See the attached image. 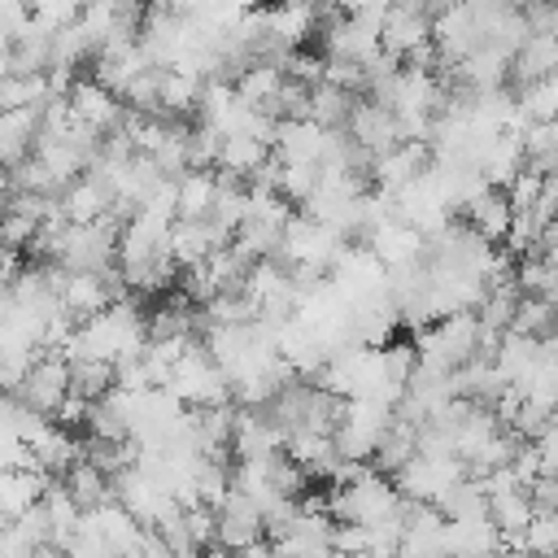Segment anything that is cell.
<instances>
[{"label":"cell","mask_w":558,"mask_h":558,"mask_svg":"<svg viewBox=\"0 0 558 558\" xmlns=\"http://www.w3.org/2000/svg\"><path fill=\"white\" fill-rule=\"evenodd\" d=\"M44 545L22 527V523H0V558H35Z\"/></svg>","instance_id":"d4e9b609"},{"label":"cell","mask_w":558,"mask_h":558,"mask_svg":"<svg viewBox=\"0 0 558 558\" xmlns=\"http://www.w3.org/2000/svg\"><path fill=\"white\" fill-rule=\"evenodd\" d=\"M57 205H61L65 222H96L100 214H109L113 196H109V187H105V183H96V179L78 174V179L57 196Z\"/></svg>","instance_id":"4fadbf2b"},{"label":"cell","mask_w":558,"mask_h":558,"mask_svg":"<svg viewBox=\"0 0 558 558\" xmlns=\"http://www.w3.org/2000/svg\"><path fill=\"white\" fill-rule=\"evenodd\" d=\"M13 192H17V187H13V170H9V166H0V205H4Z\"/></svg>","instance_id":"1f68e13d"},{"label":"cell","mask_w":558,"mask_h":558,"mask_svg":"<svg viewBox=\"0 0 558 558\" xmlns=\"http://www.w3.org/2000/svg\"><path fill=\"white\" fill-rule=\"evenodd\" d=\"M87 410H92V401H87V397L65 392V397H61V405H57V414H52V423H61V427H83V423H87Z\"/></svg>","instance_id":"f1b7e54d"},{"label":"cell","mask_w":558,"mask_h":558,"mask_svg":"<svg viewBox=\"0 0 558 558\" xmlns=\"http://www.w3.org/2000/svg\"><path fill=\"white\" fill-rule=\"evenodd\" d=\"M183 527H187V536H192L201 549L214 545V541H218V514H214V506H205V501L183 506Z\"/></svg>","instance_id":"cb8c5ba5"},{"label":"cell","mask_w":558,"mask_h":558,"mask_svg":"<svg viewBox=\"0 0 558 558\" xmlns=\"http://www.w3.org/2000/svg\"><path fill=\"white\" fill-rule=\"evenodd\" d=\"M65 558H118V554H113V549H109L92 527H83V523H78L74 541L65 545Z\"/></svg>","instance_id":"83f0119b"},{"label":"cell","mask_w":558,"mask_h":558,"mask_svg":"<svg viewBox=\"0 0 558 558\" xmlns=\"http://www.w3.org/2000/svg\"><path fill=\"white\" fill-rule=\"evenodd\" d=\"M218 541L214 545H227V549H244V545H253V541H262V506L244 493V488H227V497L218 501Z\"/></svg>","instance_id":"8992f818"},{"label":"cell","mask_w":558,"mask_h":558,"mask_svg":"<svg viewBox=\"0 0 558 558\" xmlns=\"http://www.w3.org/2000/svg\"><path fill=\"white\" fill-rule=\"evenodd\" d=\"M318 26H323V9L314 0H279L275 9H266V35L279 57L296 52Z\"/></svg>","instance_id":"277c9868"},{"label":"cell","mask_w":558,"mask_h":558,"mask_svg":"<svg viewBox=\"0 0 558 558\" xmlns=\"http://www.w3.org/2000/svg\"><path fill=\"white\" fill-rule=\"evenodd\" d=\"M327 131L314 118H279L270 135V153L279 161H323Z\"/></svg>","instance_id":"30bf717a"},{"label":"cell","mask_w":558,"mask_h":558,"mask_svg":"<svg viewBox=\"0 0 558 558\" xmlns=\"http://www.w3.org/2000/svg\"><path fill=\"white\" fill-rule=\"evenodd\" d=\"M113 388V362H100V357H70V392L96 401Z\"/></svg>","instance_id":"44dd1931"},{"label":"cell","mask_w":558,"mask_h":558,"mask_svg":"<svg viewBox=\"0 0 558 558\" xmlns=\"http://www.w3.org/2000/svg\"><path fill=\"white\" fill-rule=\"evenodd\" d=\"M201 87H205L201 74H192V70H183V65H166V70H161V113L183 118L187 109H196Z\"/></svg>","instance_id":"ac0fdd59"},{"label":"cell","mask_w":558,"mask_h":558,"mask_svg":"<svg viewBox=\"0 0 558 558\" xmlns=\"http://www.w3.org/2000/svg\"><path fill=\"white\" fill-rule=\"evenodd\" d=\"M166 392L179 397L187 410H205V405H222L231 401V379L227 371L209 357V349H201V340L174 362L170 379H166Z\"/></svg>","instance_id":"6da1fadb"},{"label":"cell","mask_w":558,"mask_h":558,"mask_svg":"<svg viewBox=\"0 0 558 558\" xmlns=\"http://www.w3.org/2000/svg\"><path fill=\"white\" fill-rule=\"evenodd\" d=\"M39 113H44L39 105H22V109L0 113V166H17L35 148Z\"/></svg>","instance_id":"7c38bea8"},{"label":"cell","mask_w":558,"mask_h":558,"mask_svg":"<svg viewBox=\"0 0 558 558\" xmlns=\"http://www.w3.org/2000/svg\"><path fill=\"white\" fill-rule=\"evenodd\" d=\"M523 545L536 558H558V510H532L523 527Z\"/></svg>","instance_id":"603a6c76"},{"label":"cell","mask_w":558,"mask_h":558,"mask_svg":"<svg viewBox=\"0 0 558 558\" xmlns=\"http://www.w3.org/2000/svg\"><path fill=\"white\" fill-rule=\"evenodd\" d=\"M65 105H70V113L78 118V122H87L92 131H118L122 126V113H126V105H122V96H113L109 87H100L96 78H74L70 83V92H65Z\"/></svg>","instance_id":"52a82bcc"},{"label":"cell","mask_w":558,"mask_h":558,"mask_svg":"<svg viewBox=\"0 0 558 558\" xmlns=\"http://www.w3.org/2000/svg\"><path fill=\"white\" fill-rule=\"evenodd\" d=\"M201 558H240L235 549H227V545H205L201 549Z\"/></svg>","instance_id":"d6a6232c"},{"label":"cell","mask_w":558,"mask_h":558,"mask_svg":"<svg viewBox=\"0 0 558 558\" xmlns=\"http://www.w3.org/2000/svg\"><path fill=\"white\" fill-rule=\"evenodd\" d=\"M13 74V35L0 26V78Z\"/></svg>","instance_id":"f546056e"},{"label":"cell","mask_w":558,"mask_h":558,"mask_svg":"<svg viewBox=\"0 0 558 558\" xmlns=\"http://www.w3.org/2000/svg\"><path fill=\"white\" fill-rule=\"evenodd\" d=\"M462 209H466V227H471L480 240H488V244H501V240H506L514 209H510V201H506L501 187H480Z\"/></svg>","instance_id":"8fae6325"},{"label":"cell","mask_w":558,"mask_h":558,"mask_svg":"<svg viewBox=\"0 0 558 558\" xmlns=\"http://www.w3.org/2000/svg\"><path fill=\"white\" fill-rule=\"evenodd\" d=\"M240 558H275V549H270V541L262 536V541H253V545H244V549H240Z\"/></svg>","instance_id":"4dcf8cb0"},{"label":"cell","mask_w":558,"mask_h":558,"mask_svg":"<svg viewBox=\"0 0 558 558\" xmlns=\"http://www.w3.org/2000/svg\"><path fill=\"white\" fill-rule=\"evenodd\" d=\"M344 135L353 144H362L371 157H384L388 148L401 144V131H397V113L379 100H353L349 109V122H344Z\"/></svg>","instance_id":"5b68a950"},{"label":"cell","mask_w":558,"mask_h":558,"mask_svg":"<svg viewBox=\"0 0 558 558\" xmlns=\"http://www.w3.org/2000/svg\"><path fill=\"white\" fill-rule=\"evenodd\" d=\"M65 392H70V362H65L57 349H44V353L26 366V375H22V384H17V401L52 418Z\"/></svg>","instance_id":"7a4b0ae2"},{"label":"cell","mask_w":558,"mask_h":558,"mask_svg":"<svg viewBox=\"0 0 558 558\" xmlns=\"http://www.w3.org/2000/svg\"><path fill=\"white\" fill-rule=\"evenodd\" d=\"M427 44H432V17L418 9V0H397L379 22V48L405 61Z\"/></svg>","instance_id":"3957f363"},{"label":"cell","mask_w":558,"mask_h":558,"mask_svg":"<svg viewBox=\"0 0 558 558\" xmlns=\"http://www.w3.org/2000/svg\"><path fill=\"white\" fill-rule=\"evenodd\" d=\"M61 488L74 497V506H78V510H96L100 501H109V497H113L109 475H105L96 462H87V458H78V462H70V466H65Z\"/></svg>","instance_id":"9a60e30c"},{"label":"cell","mask_w":558,"mask_h":558,"mask_svg":"<svg viewBox=\"0 0 558 558\" xmlns=\"http://www.w3.org/2000/svg\"><path fill=\"white\" fill-rule=\"evenodd\" d=\"M353 100H357V96L344 92V87H336V83H314V87H310V118H314L323 131H344Z\"/></svg>","instance_id":"d6986e66"},{"label":"cell","mask_w":558,"mask_h":558,"mask_svg":"<svg viewBox=\"0 0 558 558\" xmlns=\"http://www.w3.org/2000/svg\"><path fill=\"white\" fill-rule=\"evenodd\" d=\"M427 248V235L414 231L410 222H401L397 214L384 218L375 231H371V253L384 262V270H401V266H414Z\"/></svg>","instance_id":"ba28073f"},{"label":"cell","mask_w":558,"mask_h":558,"mask_svg":"<svg viewBox=\"0 0 558 558\" xmlns=\"http://www.w3.org/2000/svg\"><path fill=\"white\" fill-rule=\"evenodd\" d=\"M558 70V35H527L523 48L514 52L510 61V74L527 87V83H541Z\"/></svg>","instance_id":"5bb4252c"},{"label":"cell","mask_w":558,"mask_h":558,"mask_svg":"<svg viewBox=\"0 0 558 558\" xmlns=\"http://www.w3.org/2000/svg\"><path fill=\"white\" fill-rule=\"evenodd\" d=\"M214 192H218L214 170H183L174 183V218H209Z\"/></svg>","instance_id":"2e32d148"},{"label":"cell","mask_w":558,"mask_h":558,"mask_svg":"<svg viewBox=\"0 0 558 558\" xmlns=\"http://www.w3.org/2000/svg\"><path fill=\"white\" fill-rule=\"evenodd\" d=\"M310 558H349V554H340V549L327 545V549H318V554H310Z\"/></svg>","instance_id":"836d02e7"},{"label":"cell","mask_w":558,"mask_h":558,"mask_svg":"<svg viewBox=\"0 0 558 558\" xmlns=\"http://www.w3.org/2000/svg\"><path fill=\"white\" fill-rule=\"evenodd\" d=\"M266 157H270V144H266V140H253V135H222V148H218V166H214V170L235 174V179H248Z\"/></svg>","instance_id":"e0dca14e"},{"label":"cell","mask_w":558,"mask_h":558,"mask_svg":"<svg viewBox=\"0 0 558 558\" xmlns=\"http://www.w3.org/2000/svg\"><path fill=\"white\" fill-rule=\"evenodd\" d=\"M427 157H432V148H427L423 140H401L397 148H388L384 157H375L371 174H375L379 192L392 196V192H401L405 183H414V179L427 170Z\"/></svg>","instance_id":"9c48e42d"},{"label":"cell","mask_w":558,"mask_h":558,"mask_svg":"<svg viewBox=\"0 0 558 558\" xmlns=\"http://www.w3.org/2000/svg\"><path fill=\"white\" fill-rule=\"evenodd\" d=\"M506 201H510V209H532V201L541 196V170H532V166H523L506 187Z\"/></svg>","instance_id":"484cf974"},{"label":"cell","mask_w":558,"mask_h":558,"mask_svg":"<svg viewBox=\"0 0 558 558\" xmlns=\"http://www.w3.org/2000/svg\"><path fill=\"white\" fill-rule=\"evenodd\" d=\"M532 497L527 488H501V493H488V519L497 532H514V527H527L532 519Z\"/></svg>","instance_id":"ffe728a7"},{"label":"cell","mask_w":558,"mask_h":558,"mask_svg":"<svg viewBox=\"0 0 558 558\" xmlns=\"http://www.w3.org/2000/svg\"><path fill=\"white\" fill-rule=\"evenodd\" d=\"M323 166L318 161H279V196H288L292 205H305L318 192Z\"/></svg>","instance_id":"7402d4cb"},{"label":"cell","mask_w":558,"mask_h":558,"mask_svg":"<svg viewBox=\"0 0 558 558\" xmlns=\"http://www.w3.org/2000/svg\"><path fill=\"white\" fill-rule=\"evenodd\" d=\"M35 558H65V554H61V549H52V545H44V549H39Z\"/></svg>","instance_id":"e575fe53"},{"label":"cell","mask_w":558,"mask_h":558,"mask_svg":"<svg viewBox=\"0 0 558 558\" xmlns=\"http://www.w3.org/2000/svg\"><path fill=\"white\" fill-rule=\"evenodd\" d=\"M331 549H340V554H362V549H371V527L366 523H331Z\"/></svg>","instance_id":"4316f807"}]
</instances>
